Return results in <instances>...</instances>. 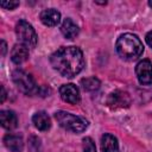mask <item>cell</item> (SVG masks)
Wrapping results in <instances>:
<instances>
[{
    "instance_id": "6da1fadb",
    "label": "cell",
    "mask_w": 152,
    "mask_h": 152,
    "mask_svg": "<svg viewBox=\"0 0 152 152\" xmlns=\"http://www.w3.org/2000/svg\"><path fill=\"white\" fill-rule=\"evenodd\" d=\"M50 62L52 68L65 77L76 76L84 66L83 53L76 46H63L58 49L51 55Z\"/></svg>"
},
{
    "instance_id": "7a4b0ae2",
    "label": "cell",
    "mask_w": 152,
    "mask_h": 152,
    "mask_svg": "<svg viewBox=\"0 0 152 152\" xmlns=\"http://www.w3.org/2000/svg\"><path fill=\"white\" fill-rule=\"evenodd\" d=\"M116 52L126 61H134L139 58L144 52V45L138 36L132 33L121 34L116 40Z\"/></svg>"
},
{
    "instance_id": "3957f363",
    "label": "cell",
    "mask_w": 152,
    "mask_h": 152,
    "mask_svg": "<svg viewBox=\"0 0 152 152\" xmlns=\"http://www.w3.org/2000/svg\"><path fill=\"white\" fill-rule=\"evenodd\" d=\"M55 118H56L57 122L63 128H65L70 132H74V133H81V132L86 131L88 127V121L84 118H82L80 115L71 114L65 110L56 112Z\"/></svg>"
},
{
    "instance_id": "277c9868",
    "label": "cell",
    "mask_w": 152,
    "mask_h": 152,
    "mask_svg": "<svg viewBox=\"0 0 152 152\" xmlns=\"http://www.w3.org/2000/svg\"><path fill=\"white\" fill-rule=\"evenodd\" d=\"M15 34L19 40V44L25 45L28 49H32L37 45V33L31 24L25 20H19L15 25Z\"/></svg>"
},
{
    "instance_id": "5b68a950",
    "label": "cell",
    "mask_w": 152,
    "mask_h": 152,
    "mask_svg": "<svg viewBox=\"0 0 152 152\" xmlns=\"http://www.w3.org/2000/svg\"><path fill=\"white\" fill-rule=\"evenodd\" d=\"M12 80L17 88L24 94H36L38 93V87L33 80V77L27 74L25 70L17 69L12 72Z\"/></svg>"
},
{
    "instance_id": "8992f818",
    "label": "cell",
    "mask_w": 152,
    "mask_h": 152,
    "mask_svg": "<svg viewBox=\"0 0 152 152\" xmlns=\"http://www.w3.org/2000/svg\"><path fill=\"white\" fill-rule=\"evenodd\" d=\"M135 74L140 84L148 86L152 83V63L150 59L140 61L135 66Z\"/></svg>"
},
{
    "instance_id": "52a82bcc",
    "label": "cell",
    "mask_w": 152,
    "mask_h": 152,
    "mask_svg": "<svg viewBox=\"0 0 152 152\" xmlns=\"http://www.w3.org/2000/svg\"><path fill=\"white\" fill-rule=\"evenodd\" d=\"M107 104L112 108H124L131 104V97L126 91L115 90L109 94L107 99Z\"/></svg>"
},
{
    "instance_id": "ba28073f",
    "label": "cell",
    "mask_w": 152,
    "mask_h": 152,
    "mask_svg": "<svg viewBox=\"0 0 152 152\" xmlns=\"http://www.w3.org/2000/svg\"><path fill=\"white\" fill-rule=\"evenodd\" d=\"M59 95H61L63 101H65L68 103H71V104H76L81 100L78 88L72 83L63 84L59 88Z\"/></svg>"
},
{
    "instance_id": "9c48e42d",
    "label": "cell",
    "mask_w": 152,
    "mask_h": 152,
    "mask_svg": "<svg viewBox=\"0 0 152 152\" xmlns=\"http://www.w3.org/2000/svg\"><path fill=\"white\" fill-rule=\"evenodd\" d=\"M4 144L11 152H21L24 147L23 137L19 134L8 133L4 137Z\"/></svg>"
},
{
    "instance_id": "30bf717a",
    "label": "cell",
    "mask_w": 152,
    "mask_h": 152,
    "mask_svg": "<svg viewBox=\"0 0 152 152\" xmlns=\"http://www.w3.org/2000/svg\"><path fill=\"white\" fill-rule=\"evenodd\" d=\"M28 58V48L23 44H15L11 50V59L15 64H21Z\"/></svg>"
},
{
    "instance_id": "8fae6325",
    "label": "cell",
    "mask_w": 152,
    "mask_h": 152,
    "mask_svg": "<svg viewBox=\"0 0 152 152\" xmlns=\"http://www.w3.org/2000/svg\"><path fill=\"white\" fill-rule=\"evenodd\" d=\"M40 20L46 26H56L61 20V13L55 8L44 10L40 13Z\"/></svg>"
},
{
    "instance_id": "7c38bea8",
    "label": "cell",
    "mask_w": 152,
    "mask_h": 152,
    "mask_svg": "<svg viewBox=\"0 0 152 152\" xmlns=\"http://www.w3.org/2000/svg\"><path fill=\"white\" fill-rule=\"evenodd\" d=\"M0 120H1V126L6 129H13L18 125V118L13 110H1Z\"/></svg>"
},
{
    "instance_id": "4fadbf2b",
    "label": "cell",
    "mask_w": 152,
    "mask_h": 152,
    "mask_svg": "<svg viewBox=\"0 0 152 152\" xmlns=\"http://www.w3.org/2000/svg\"><path fill=\"white\" fill-rule=\"evenodd\" d=\"M32 121L34 124V127L38 128L39 131H48L51 127V120L44 110L37 112L32 116Z\"/></svg>"
},
{
    "instance_id": "5bb4252c",
    "label": "cell",
    "mask_w": 152,
    "mask_h": 152,
    "mask_svg": "<svg viewBox=\"0 0 152 152\" xmlns=\"http://www.w3.org/2000/svg\"><path fill=\"white\" fill-rule=\"evenodd\" d=\"M101 150L102 152H119L118 139L109 133H104L101 138Z\"/></svg>"
},
{
    "instance_id": "9a60e30c",
    "label": "cell",
    "mask_w": 152,
    "mask_h": 152,
    "mask_svg": "<svg viewBox=\"0 0 152 152\" xmlns=\"http://www.w3.org/2000/svg\"><path fill=\"white\" fill-rule=\"evenodd\" d=\"M61 31H62V33H63V36L65 38L74 39L78 34L80 28L70 18H66V19H64V21L61 25Z\"/></svg>"
},
{
    "instance_id": "2e32d148",
    "label": "cell",
    "mask_w": 152,
    "mask_h": 152,
    "mask_svg": "<svg viewBox=\"0 0 152 152\" xmlns=\"http://www.w3.org/2000/svg\"><path fill=\"white\" fill-rule=\"evenodd\" d=\"M100 80L96 78L95 76L93 77H87V78H82L81 80V86L84 90L87 91H94V90H97L100 88Z\"/></svg>"
},
{
    "instance_id": "e0dca14e",
    "label": "cell",
    "mask_w": 152,
    "mask_h": 152,
    "mask_svg": "<svg viewBox=\"0 0 152 152\" xmlns=\"http://www.w3.org/2000/svg\"><path fill=\"white\" fill-rule=\"evenodd\" d=\"M28 152H42V145L39 138L32 135L28 139Z\"/></svg>"
},
{
    "instance_id": "ac0fdd59",
    "label": "cell",
    "mask_w": 152,
    "mask_h": 152,
    "mask_svg": "<svg viewBox=\"0 0 152 152\" xmlns=\"http://www.w3.org/2000/svg\"><path fill=\"white\" fill-rule=\"evenodd\" d=\"M83 152H96L95 142L89 137L83 138Z\"/></svg>"
},
{
    "instance_id": "d6986e66",
    "label": "cell",
    "mask_w": 152,
    "mask_h": 152,
    "mask_svg": "<svg viewBox=\"0 0 152 152\" xmlns=\"http://www.w3.org/2000/svg\"><path fill=\"white\" fill-rule=\"evenodd\" d=\"M0 6L2 8H6V10H13V8L19 6V2L18 1H1Z\"/></svg>"
},
{
    "instance_id": "ffe728a7",
    "label": "cell",
    "mask_w": 152,
    "mask_h": 152,
    "mask_svg": "<svg viewBox=\"0 0 152 152\" xmlns=\"http://www.w3.org/2000/svg\"><path fill=\"white\" fill-rule=\"evenodd\" d=\"M146 43L148 44V46H151L152 48V31H150V32H147V34H146Z\"/></svg>"
},
{
    "instance_id": "44dd1931",
    "label": "cell",
    "mask_w": 152,
    "mask_h": 152,
    "mask_svg": "<svg viewBox=\"0 0 152 152\" xmlns=\"http://www.w3.org/2000/svg\"><path fill=\"white\" fill-rule=\"evenodd\" d=\"M1 91H2V94H1V102H4L5 99H6V90H5L4 86H1Z\"/></svg>"
},
{
    "instance_id": "7402d4cb",
    "label": "cell",
    "mask_w": 152,
    "mask_h": 152,
    "mask_svg": "<svg viewBox=\"0 0 152 152\" xmlns=\"http://www.w3.org/2000/svg\"><path fill=\"white\" fill-rule=\"evenodd\" d=\"M1 49H2V52L1 53H2V56H5V52H6V43L4 40L1 42Z\"/></svg>"
},
{
    "instance_id": "603a6c76",
    "label": "cell",
    "mask_w": 152,
    "mask_h": 152,
    "mask_svg": "<svg viewBox=\"0 0 152 152\" xmlns=\"http://www.w3.org/2000/svg\"><path fill=\"white\" fill-rule=\"evenodd\" d=\"M148 5H150V6L152 7V1H150V2H148Z\"/></svg>"
}]
</instances>
